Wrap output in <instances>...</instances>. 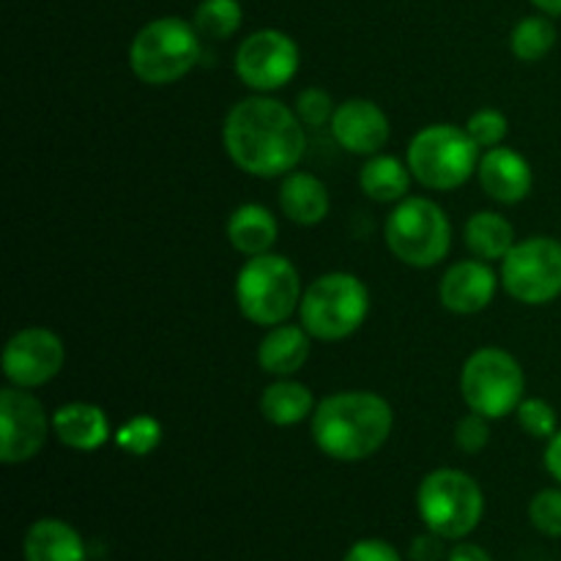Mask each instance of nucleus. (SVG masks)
Returning <instances> with one entry per match:
<instances>
[{
    "label": "nucleus",
    "mask_w": 561,
    "mask_h": 561,
    "mask_svg": "<svg viewBox=\"0 0 561 561\" xmlns=\"http://www.w3.org/2000/svg\"><path fill=\"white\" fill-rule=\"evenodd\" d=\"M307 126L279 99L252 93L228 110L222 146L230 162L255 179H283L307 151Z\"/></svg>",
    "instance_id": "nucleus-1"
},
{
    "label": "nucleus",
    "mask_w": 561,
    "mask_h": 561,
    "mask_svg": "<svg viewBox=\"0 0 561 561\" xmlns=\"http://www.w3.org/2000/svg\"><path fill=\"white\" fill-rule=\"evenodd\" d=\"M394 411L387 398L365 389L334 392L316 405L310 420L312 442L327 458L359 463L389 442Z\"/></svg>",
    "instance_id": "nucleus-2"
},
{
    "label": "nucleus",
    "mask_w": 561,
    "mask_h": 561,
    "mask_svg": "<svg viewBox=\"0 0 561 561\" xmlns=\"http://www.w3.org/2000/svg\"><path fill=\"white\" fill-rule=\"evenodd\" d=\"M301 288L299 268L290 257L266 252V255L247 257L236 274V305L250 323L272 329L299 312Z\"/></svg>",
    "instance_id": "nucleus-3"
},
{
    "label": "nucleus",
    "mask_w": 561,
    "mask_h": 561,
    "mask_svg": "<svg viewBox=\"0 0 561 561\" xmlns=\"http://www.w3.org/2000/svg\"><path fill=\"white\" fill-rule=\"evenodd\" d=\"M370 316V290L356 274L329 272L312 279L299 305V323L321 343H340Z\"/></svg>",
    "instance_id": "nucleus-4"
},
{
    "label": "nucleus",
    "mask_w": 561,
    "mask_h": 561,
    "mask_svg": "<svg viewBox=\"0 0 561 561\" xmlns=\"http://www.w3.org/2000/svg\"><path fill=\"white\" fill-rule=\"evenodd\" d=\"M482 148L471 140L466 126L431 124L416 131L405 151L416 184L433 192H453L463 186L480 168Z\"/></svg>",
    "instance_id": "nucleus-5"
},
{
    "label": "nucleus",
    "mask_w": 561,
    "mask_h": 561,
    "mask_svg": "<svg viewBox=\"0 0 561 561\" xmlns=\"http://www.w3.org/2000/svg\"><path fill=\"white\" fill-rule=\"evenodd\" d=\"M201 60V33L179 16H159L142 25L129 47V69L146 85H173Z\"/></svg>",
    "instance_id": "nucleus-6"
},
{
    "label": "nucleus",
    "mask_w": 561,
    "mask_h": 561,
    "mask_svg": "<svg viewBox=\"0 0 561 561\" xmlns=\"http://www.w3.org/2000/svg\"><path fill=\"white\" fill-rule=\"evenodd\" d=\"M383 241L405 266L433 268L453 250V222L436 201L409 195L383 222Z\"/></svg>",
    "instance_id": "nucleus-7"
},
{
    "label": "nucleus",
    "mask_w": 561,
    "mask_h": 561,
    "mask_svg": "<svg viewBox=\"0 0 561 561\" xmlns=\"http://www.w3.org/2000/svg\"><path fill=\"white\" fill-rule=\"evenodd\" d=\"M416 510L427 531L442 540H463L485 515V493L466 471L436 469L420 482Z\"/></svg>",
    "instance_id": "nucleus-8"
},
{
    "label": "nucleus",
    "mask_w": 561,
    "mask_h": 561,
    "mask_svg": "<svg viewBox=\"0 0 561 561\" xmlns=\"http://www.w3.org/2000/svg\"><path fill=\"white\" fill-rule=\"evenodd\" d=\"M460 394L469 411L488 420H504L524 403L526 373L510 351L485 345L466 359L460 370Z\"/></svg>",
    "instance_id": "nucleus-9"
},
{
    "label": "nucleus",
    "mask_w": 561,
    "mask_h": 561,
    "mask_svg": "<svg viewBox=\"0 0 561 561\" xmlns=\"http://www.w3.org/2000/svg\"><path fill=\"white\" fill-rule=\"evenodd\" d=\"M499 277L504 290L520 305H551L561 296V241L553 236L515 241L502 261Z\"/></svg>",
    "instance_id": "nucleus-10"
},
{
    "label": "nucleus",
    "mask_w": 561,
    "mask_h": 561,
    "mask_svg": "<svg viewBox=\"0 0 561 561\" xmlns=\"http://www.w3.org/2000/svg\"><path fill=\"white\" fill-rule=\"evenodd\" d=\"M299 44L277 27L250 33L236 49V77L255 93H272L299 75Z\"/></svg>",
    "instance_id": "nucleus-11"
},
{
    "label": "nucleus",
    "mask_w": 561,
    "mask_h": 561,
    "mask_svg": "<svg viewBox=\"0 0 561 561\" xmlns=\"http://www.w3.org/2000/svg\"><path fill=\"white\" fill-rule=\"evenodd\" d=\"M53 433V416L31 389L5 387L0 392V460L22 466L36 458Z\"/></svg>",
    "instance_id": "nucleus-12"
},
{
    "label": "nucleus",
    "mask_w": 561,
    "mask_h": 561,
    "mask_svg": "<svg viewBox=\"0 0 561 561\" xmlns=\"http://www.w3.org/2000/svg\"><path fill=\"white\" fill-rule=\"evenodd\" d=\"M66 365V345L53 329L25 327L3 348V376L11 387L38 389Z\"/></svg>",
    "instance_id": "nucleus-13"
},
{
    "label": "nucleus",
    "mask_w": 561,
    "mask_h": 561,
    "mask_svg": "<svg viewBox=\"0 0 561 561\" xmlns=\"http://www.w3.org/2000/svg\"><path fill=\"white\" fill-rule=\"evenodd\" d=\"M332 137L337 140L340 148L356 157H376L381 148L389 142L392 126H389V115L383 113L381 104L373 99H345L337 104L332 115Z\"/></svg>",
    "instance_id": "nucleus-14"
},
{
    "label": "nucleus",
    "mask_w": 561,
    "mask_h": 561,
    "mask_svg": "<svg viewBox=\"0 0 561 561\" xmlns=\"http://www.w3.org/2000/svg\"><path fill=\"white\" fill-rule=\"evenodd\" d=\"M502 277L491 268V263L480 257L458 261L444 272L438 283V299L455 316H477L496 299Z\"/></svg>",
    "instance_id": "nucleus-15"
},
{
    "label": "nucleus",
    "mask_w": 561,
    "mask_h": 561,
    "mask_svg": "<svg viewBox=\"0 0 561 561\" xmlns=\"http://www.w3.org/2000/svg\"><path fill=\"white\" fill-rule=\"evenodd\" d=\"M477 179H480L482 192L491 201L504 203V206H515V203L526 201L531 195V186H535L529 159L507 146L482 151Z\"/></svg>",
    "instance_id": "nucleus-16"
},
{
    "label": "nucleus",
    "mask_w": 561,
    "mask_h": 561,
    "mask_svg": "<svg viewBox=\"0 0 561 561\" xmlns=\"http://www.w3.org/2000/svg\"><path fill=\"white\" fill-rule=\"evenodd\" d=\"M53 433L75 453H96L115 436L102 405L75 400L53 411Z\"/></svg>",
    "instance_id": "nucleus-17"
},
{
    "label": "nucleus",
    "mask_w": 561,
    "mask_h": 561,
    "mask_svg": "<svg viewBox=\"0 0 561 561\" xmlns=\"http://www.w3.org/2000/svg\"><path fill=\"white\" fill-rule=\"evenodd\" d=\"M312 337L301 323H277L257 343V365L263 373L277 378H290L310 359Z\"/></svg>",
    "instance_id": "nucleus-18"
},
{
    "label": "nucleus",
    "mask_w": 561,
    "mask_h": 561,
    "mask_svg": "<svg viewBox=\"0 0 561 561\" xmlns=\"http://www.w3.org/2000/svg\"><path fill=\"white\" fill-rule=\"evenodd\" d=\"M279 208L294 225L312 228L329 217L332 197L318 175L307 173V170H290L279 184Z\"/></svg>",
    "instance_id": "nucleus-19"
},
{
    "label": "nucleus",
    "mask_w": 561,
    "mask_h": 561,
    "mask_svg": "<svg viewBox=\"0 0 561 561\" xmlns=\"http://www.w3.org/2000/svg\"><path fill=\"white\" fill-rule=\"evenodd\" d=\"M277 217L261 203H241L228 217V241L239 255L255 257L272 252L277 244Z\"/></svg>",
    "instance_id": "nucleus-20"
},
{
    "label": "nucleus",
    "mask_w": 561,
    "mask_h": 561,
    "mask_svg": "<svg viewBox=\"0 0 561 561\" xmlns=\"http://www.w3.org/2000/svg\"><path fill=\"white\" fill-rule=\"evenodd\" d=\"M22 557L25 561H85V542L66 520L42 518L27 529Z\"/></svg>",
    "instance_id": "nucleus-21"
},
{
    "label": "nucleus",
    "mask_w": 561,
    "mask_h": 561,
    "mask_svg": "<svg viewBox=\"0 0 561 561\" xmlns=\"http://www.w3.org/2000/svg\"><path fill=\"white\" fill-rule=\"evenodd\" d=\"M316 398L310 387L294 381V378H277L268 383L261 394V414L277 427H294L316 414Z\"/></svg>",
    "instance_id": "nucleus-22"
},
{
    "label": "nucleus",
    "mask_w": 561,
    "mask_h": 561,
    "mask_svg": "<svg viewBox=\"0 0 561 561\" xmlns=\"http://www.w3.org/2000/svg\"><path fill=\"white\" fill-rule=\"evenodd\" d=\"M414 175H411L409 162H400L389 153H376L367 157L359 170V186L365 197L376 203H400L409 197Z\"/></svg>",
    "instance_id": "nucleus-23"
},
{
    "label": "nucleus",
    "mask_w": 561,
    "mask_h": 561,
    "mask_svg": "<svg viewBox=\"0 0 561 561\" xmlns=\"http://www.w3.org/2000/svg\"><path fill=\"white\" fill-rule=\"evenodd\" d=\"M463 239L471 255L480 261H504L515 247V228L504 214L477 211L466 222Z\"/></svg>",
    "instance_id": "nucleus-24"
},
{
    "label": "nucleus",
    "mask_w": 561,
    "mask_h": 561,
    "mask_svg": "<svg viewBox=\"0 0 561 561\" xmlns=\"http://www.w3.org/2000/svg\"><path fill=\"white\" fill-rule=\"evenodd\" d=\"M557 47V27L548 16H524L510 33V49L524 64H537Z\"/></svg>",
    "instance_id": "nucleus-25"
},
{
    "label": "nucleus",
    "mask_w": 561,
    "mask_h": 561,
    "mask_svg": "<svg viewBox=\"0 0 561 561\" xmlns=\"http://www.w3.org/2000/svg\"><path fill=\"white\" fill-rule=\"evenodd\" d=\"M241 22H244V9H241L239 0H201L192 25L197 27L201 36L222 42L239 31Z\"/></svg>",
    "instance_id": "nucleus-26"
},
{
    "label": "nucleus",
    "mask_w": 561,
    "mask_h": 561,
    "mask_svg": "<svg viewBox=\"0 0 561 561\" xmlns=\"http://www.w3.org/2000/svg\"><path fill=\"white\" fill-rule=\"evenodd\" d=\"M115 447L124 449L126 455L135 458H146L153 449L162 444V422L151 414H137L126 420L124 425L115 431Z\"/></svg>",
    "instance_id": "nucleus-27"
},
{
    "label": "nucleus",
    "mask_w": 561,
    "mask_h": 561,
    "mask_svg": "<svg viewBox=\"0 0 561 561\" xmlns=\"http://www.w3.org/2000/svg\"><path fill=\"white\" fill-rule=\"evenodd\" d=\"M466 131H469L471 140H474L482 151H488V148L504 146L510 131V121L502 110L482 107L469 115V121H466Z\"/></svg>",
    "instance_id": "nucleus-28"
},
{
    "label": "nucleus",
    "mask_w": 561,
    "mask_h": 561,
    "mask_svg": "<svg viewBox=\"0 0 561 561\" xmlns=\"http://www.w3.org/2000/svg\"><path fill=\"white\" fill-rule=\"evenodd\" d=\"M515 416H518V425L524 427L531 438H546L548 442V438L559 431L557 411H553V405L542 398H524V403L518 405Z\"/></svg>",
    "instance_id": "nucleus-29"
},
{
    "label": "nucleus",
    "mask_w": 561,
    "mask_h": 561,
    "mask_svg": "<svg viewBox=\"0 0 561 561\" xmlns=\"http://www.w3.org/2000/svg\"><path fill=\"white\" fill-rule=\"evenodd\" d=\"M529 520L540 535L561 537V488H546L531 499Z\"/></svg>",
    "instance_id": "nucleus-30"
},
{
    "label": "nucleus",
    "mask_w": 561,
    "mask_h": 561,
    "mask_svg": "<svg viewBox=\"0 0 561 561\" xmlns=\"http://www.w3.org/2000/svg\"><path fill=\"white\" fill-rule=\"evenodd\" d=\"M294 110L305 126H327L332 124V115L337 110V104H334V99L323 88H305L296 96Z\"/></svg>",
    "instance_id": "nucleus-31"
},
{
    "label": "nucleus",
    "mask_w": 561,
    "mask_h": 561,
    "mask_svg": "<svg viewBox=\"0 0 561 561\" xmlns=\"http://www.w3.org/2000/svg\"><path fill=\"white\" fill-rule=\"evenodd\" d=\"M488 416L469 411L466 416H460L458 425H455V447L466 455H477L491 444V425H488Z\"/></svg>",
    "instance_id": "nucleus-32"
},
{
    "label": "nucleus",
    "mask_w": 561,
    "mask_h": 561,
    "mask_svg": "<svg viewBox=\"0 0 561 561\" xmlns=\"http://www.w3.org/2000/svg\"><path fill=\"white\" fill-rule=\"evenodd\" d=\"M343 561H403L389 542L383 540H359L348 548Z\"/></svg>",
    "instance_id": "nucleus-33"
},
{
    "label": "nucleus",
    "mask_w": 561,
    "mask_h": 561,
    "mask_svg": "<svg viewBox=\"0 0 561 561\" xmlns=\"http://www.w3.org/2000/svg\"><path fill=\"white\" fill-rule=\"evenodd\" d=\"M411 557H414V561H438L442 559V537L431 531V535L414 540V546H411Z\"/></svg>",
    "instance_id": "nucleus-34"
},
{
    "label": "nucleus",
    "mask_w": 561,
    "mask_h": 561,
    "mask_svg": "<svg viewBox=\"0 0 561 561\" xmlns=\"http://www.w3.org/2000/svg\"><path fill=\"white\" fill-rule=\"evenodd\" d=\"M546 469L548 474L561 485V431L553 433L548 438V447H546Z\"/></svg>",
    "instance_id": "nucleus-35"
},
{
    "label": "nucleus",
    "mask_w": 561,
    "mask_h": 561,
    "mask_svg": "<svg viewBox=\"0 0 561 561\" xmlns=\"http://www.w3.org/2000/svg\"><path fill=\"white\" fill-rule=\"evenodd\" d=\"M447 561H493V557L485 548L474 546V542H460V546H455L453 551H449Z\"/></svg>",
    "instance_id": "nucleus-36"
},
{
    "label": "nucleus",
    "mask_w": 561,
    "mask_h": 561,
    "mask_svg": "<svg viewBox=\"0 0 561 561\" xmlns=\"http://www.w3.org/2000/svg\"><path fill=\"white\" fill-rule=\"evenodd\" d=\"M542 14L548 16H561V0H531Z\"/></svg>",
    "instance_id": "nucleus-37"
}]
</instances>
